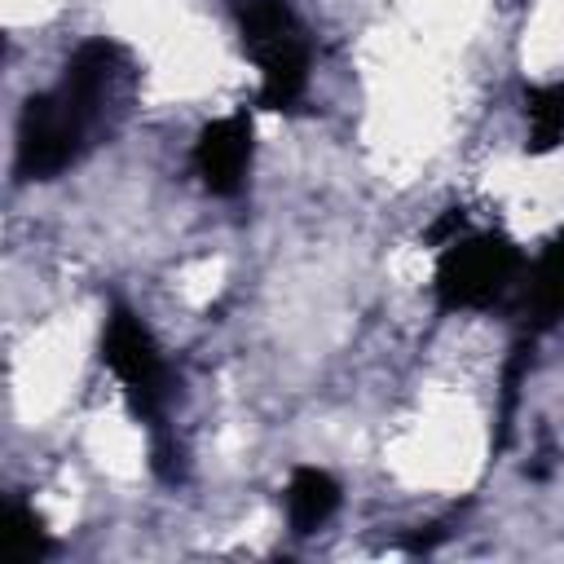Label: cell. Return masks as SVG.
I'll return each instance as SVG.
<instances>
[{
    "instance_id": "6da1fadb",
    "label": "cell",
    "mask_w": 564,
    "mask_h": 564,
    "mask_svg": "<svg viewBox=\"0 0 564 564\" xmlns=\"http://www.w3.org/2000/svg\"><path fill=\"white\" fill-rule=\"evenodd\" d=\"M132 57L115 40H84L62 79L48 93H35L18 119V176L48 181L66 172L93 137L123 110L132 93Z\"/></svg>"
},
{
    "instance_id": "7a4b0ae2",
    "label": "cell",
    "mask_w": 564,
    "mask_h": 564,
    "mask_svg": "<svg viewBox=\"0 0 564 564\" xmlns=\"http://www.w3.org/2000/svg\"><path fill=\"white\" fill-rule=\"evenodd\" d=\"M242 48L260 70V93L273 110H286L308 88V31L286 0H234Z\"/></svg>"
},
{
    "instance_id": "3957f363",
    "label": "cell",
    "mask_w": 564,
    "mask_h": 564,
    "mask_svg": "<svg viewBox=\"0 0 564 564\" xmlns=\"http://www.w3.org/2000/svg\"><path fill=\"white\" fill-rule=\"evenodd\" d=\"M520 273H524V256L507 238L467 234L441 247L436 295L445 308H489L516 286Z\"/></svg>"
},
{
    "instance_id": "277c9868",
    "label": "cell",
    "mask_w": 564,
    "mask_h": 564,
    "mask_svg": "<svg viewBox=\"0 0 564 564\" xmlns=\"http://www.w3.org/2000/svg\"><path fill=\"white\" fill-rule=\"evenodd\" d=\"M101 361L110 366L115 383L123 388V397L132 401L137 419H145L150 427L163 423L167 414V401H172V370H167V357L159 352L150 326L128 313V308H115L106 317V330H101Z\"/></svg>"
},
{
    "instance_id": "5b68a950",
    "label": "cell",
    "mask_w": 564,
    "mask_h": 564,
    "mask_svg": "<svg viewBox=\"0 0 564 564\" xmlns=\"http://www.w3.org/2000/svg\"><path fill=\"white\" fill-rule=\"evenodd\" d=\"M194 167L212 194H238L251 167V119L247 115L212 119L194 141Z\"/></svg>"
},
{
    "instance_id": "8992f818",
    "label": "cell",
    "mask_w": 564,
    "mask_h": 564,
    "mask_svg": "<svg viewBox=\"0 0 564 564\" xmlns=\"http://www.w3.org/2000/svg\"><path fill=\"white\" fill-rule=\"evenodd\" d=\"M339 507V485L330 471L322 467H295L291 485H286V520L295 533H313L317 524H326Z\"/></svg>"
},
{
    "instance_id": "52a82bcc",
    "label": "cell",
    "mask_w": 564,
    "mask_h": 564,
    "mask_svg": "<svg viewBox=\"0 0 564 564\" xmlns=\"http://www.w3.org/2000/svg\"><path fill=\"white\" fill-rule=\"evenodd\" d=\"M524 291H529V308H533L538 322H560L564 317V238L551 242L538 256V264L529 269Z\"/></svg>"
},
{
    "instance_id": "ba28073f",
    "label": "cell",
    "mask_w": 564,
    "mask_h": 564,
    "mask_svg": "<svg viewBox=\"0 0 564 564\" xmlns=\"http://www.w3.org/2000/svg\"><path fill=\"white\" fill-rule=\"evenodd\" d=\"M48 551H53V538L40 524V516L26 502H9L4 507V560L9 564H35Z\"/></svg>"
}]
</instances>
